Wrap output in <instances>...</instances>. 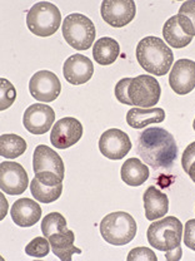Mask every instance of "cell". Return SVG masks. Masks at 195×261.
Instances as JSON below:
<instances>
[{
  "mask_svg": "<svg viewBox=\"0 0 195 261\" xmlns=\"http://www.w3.org/2000/svg\"><path fill=\"white\" fill-rule=\"evenodd\" d=\"M137 152L154 170H167L177 160L178 146L172 133L160 127H153L140 133Z\"/></svg>",
  "mask_w": 195,
  "mask_h": 261,
  "instance_id": "1",
  "label": "cell"
},
{
  "mask_svg": "<svg viewBox=\"0 0 195 261\" xmlns=\"http://www.w3.org/2000/svg\"><path fill=\"white\" fill-rule=\"evenodd\" d=\"M137 59L140 67L150 74L165 75L174 62L173 50L165 44L164 40L156 37H145L138 43Z\"/></svg>",
  "mask_w": 195,
  "mask_h": 261,
  "instance_id": "2",
  "label": "cell"
},
{
  "mask_svg": "<svg viewBox=\"0 0 195 261\" xmlns=\"http://www.w3.org/2000/svg\"><path fill=\"white\" fill-rule=\"evenodd\" d=\"M184 228L180 220L174 216H168L159 221L151 222L148 228L146 238L151 247L159 251L168 252L181 247V238Z\"/></svg>",
  "mask_w": 195,
  "mask_h": 261,
  "instance_id": "3",
  "label": "cell"
},
{
  "mask_svg": "<svg viewBox=\"0 0 195 261\" xmlns=\"http://www.w3.org/2000/svg\"><path fill=\"white\" fill-rule=\"evenodd\" d=\"M138 231L137 221L132 215L116 211L107 215L100 222V233L108 244L123 246L135 238Z\"/></svg>",
  "mask_w": 195,
  "mask_h": 261,
  "instance_id": "4",
  "label": "cell"
},
{
  "mask_svg": "<svg viewBox=\"0 0 195 261\" xmlns=\"http://www.w3.org/2000/svg\"><path fill=\"white\" fill-rule=\"evenodd\" d=\"M61 23L60 10L55 4L40 2L32 5L26 15V25L38 37H50L55 34Z\"/></svg>",
  "mask_w": 195,
  "mask_h": 261,
  "instance_id": "5",
  "label": "cell"
},
{
  "mask_svg": "<svg viewBox=\"0 0 195 261\" xmlns=\"http://www.w3.org/2000/svg\"><path fill=\"white\" fill-rule=\"evenodd\" d=\"M95 25L88 16L74 13L65 16L63 37L75 50H88L95 40Z\"/></svg>",
  "mask_w": 195,
  "mask_h": 261,
  "instance_id": "6",
  "label": "cell"
},
{
  "mask_svg": "<svg viewBox=\"0 0 195 261\" xmlns=\"http://www.w3.org/2000/svg\"><path fill=\"white\" fill-rule=\"evenodd\" d=\"M128 94L135 107L153 108L160 99L161 88L155 78L142 74L130 82Z\"/></svg>",
  "mask_w": 195,
  "mask_h": 261,
  "instance_id": "7",
  "label": "cell"
},
{
  "mask_svg": "<svg viewBox=\"0 0 195 261\" xmlns=\"http://www.w3.org/2000/svg\"><path fill=\"white\" fill-rule=\"evenodd\" d=\"M162 35L164 39L170 47L173 48H185L193 40L195 31L194 25L185 15L178 14L165 21L162 27Z\"/></svg>",
  "mask_w": 195,
  "mask_h": 261,
  "instance_id": "8",
  "label": "cell"
},
{
  "mask_svg": "<svg viewBox=\"0 0 195 261\" xmlns=\"http://www.w3.org/2000/svg\"><path fill=\"white\" fill-rule=\"evenodd\" d=\"M100 14L109 25L123 28L134 20L137 5L133 0H104L100 7Z\"/></svg>",
  "mask_w": 195,
  "mask_h": 261,
  "instance_id": "9",
  "label": "cell"
},
{
  "mask_svg": "<svg viewBox=\"0 0 195 261\" xmlns=\"http://www.w3.org/2000/svg\"><path fill=\"white\" fill-rule=\"evenodd\" d=\"M32 197L43 203L58 200L63 192V179L54 172H38L30 182Z\"/></svg>",
  "mask_w": 195,
  "mask_h": 261,
  "instance_id": "10",
  "label": "cell"
},
{
  "mask_svg": "<svg viewBox=\"0 0 195 261\" xmlns=\"http://www.w3.org/2000/svg\"><path fill=\"white\" fill-rule=\"evenodd\" d=\"M29 185L28 173L20 163L5 161L0 163V189L8 195H21Z\"/></svg>",
  "mask_w": 195,
  "mask_h": 261,
  "instance_id": "11",
  "label": "cell"
},
{
  "mask_svg": "<svg viewBox=\"0 0 195 261\" xmlns=\"http://www.w3.org/2000/svg\"><path fill=\"white\" fill-rule=\"evenodd\" d=\"M29 91L32 98L40 102H53L61 92V83L59 78L49 70H39L29 82Z\"/></svg>",
  "mask_w": 195,
  "mask_h": 261,
  "instance_id": "12",
  "label": "cell"
},
{
  "mask_svg": "<svg viewBox=\"0 0 195 261\" xmlns=\"http://www.w3.org/2000/svg\"><path fill=\"white\" fill-rule=\"evenodd\" d=\"M83 136V124L73 117H65L55 122L50 133V142L55 148L65 149L74 146Z\"/></svg>",
  "mask_w": 195,
  "mask_h": 261,
  "instance_id": "13",
  "label": "cell"
},
{
  "mask_svg": "<svg viewBox=\"0 0 195 261\" xmlns=\"http://www.w3.org/2000/svg\"><path fill=\"white\" fill-rule=\"evenodd\" d=\"M130 149H132V141L124 130L110 128L100 136L99 151L107 159L118 161L124 159Z\"/></svg>",
  "mask_w": 195,
  "mask_h": 261,
  "instance_id": "14",
  "label": "cell"
},
{
  "mask_svg": "<svg viewBox=\"0 0 195 261\" xmlns=\"http://www.w3.org/2000/svg\"><path fill=\"white\" fill-rule=\"evenodd\" d=\"M55 122V112L45 103H35L24 112L23 124L32 135H44Z\"/></svg>",
  "mask_w": 195,
  "mask_h": 261,
  "instance_id": "15",
  "label": "cell"
},
{
  "mask_svg": "<svg viewBox=\"0 0 195 261\" xmlns=\"http://www.w3.org/2000/svg\"><path fill=\"white\" fill-rule=\"evenodd\" d=\"M169 84L177 94L184 96L195 88V62L179 59L173 65L169 74Z\"/></svg>",
  "mask_w": 195,
  "mask_h": 261,
  "instance_id": "16",
  "label": "cell"
},
{
  "mask_svg": "<svg viewBox=\"0 0 195 261\" xmlns=\"http://www.w3.org/2000/svg\"><path fill=\"white\" fill-rule=\"evenodd\" d=\"M63 74L65 81L74 86L86 83L94 74L93 62L83 54H74L65 61Z\"/></svg>",
  "mask_w": 195,
  "mask_h": 261,
  "instance_id": "17",
  "label": "cell"
},
{
  "mask_svg": "<svg viewBox=\"0 0 195 261\" xmlns=\"http://www.w3.org/2000/svg\"><path fill=\"white\" fill-rule=\"evenodd\" d=\"M34 172H54L64 179L65 167L61 157L54 149L45 145H39L32 154Z\"/></svg>",
  "mask_w": 195,
  "mask_h": 261,
  "instance_id": "18",
  "label": "cell"
},
{
  "mask_svg": "<svg viewBox=\"0 0 195 261\" xmlns=\"http://www.w3.org/2000/svg\"><path fill=\"white\" fill-rule=\"evenodd\" d=\"M10 215L15 225L20 227H30L34 226L42 217V207L37 202V200L20 198L14 202L10 210Z\"/></svg>",
  "mask_w": 195,
  "mask_h": 261,
  "instance_id": "19",
  "label": "cell"
},
{
  "mask_svg": "<svg viewBox=\"0 0 195 261\" xmlns=\"http://www.w3.org/2000/svg\"><path fill=\"white\" fill-rule=\"evenodd\" d=\"M144 201L145 217L149 221H155L161 219L169 211V198L167 194L161 192L155 186H150L146 189L143 196Z\"/></svg>",
  "mask_w": 195,
  "mask_h": 261,
  "instance_id": "20",
  "label": "cell"
},
{
  "mask_svg": "<svg viewBox=\"0 0 195 261\" xmlns=\"http://www.w3.org/2000/svg\"><path fill=\"white\" fill-rule=\"evenodd\" d=\"M49 243H50L51 251L55 256L63 261L72 260L73 254H81V250L75 247V235L72 230L67 228V230L60 231V232L53 233L48 238Z\"/></svg>",
  "mask_w": 195,
  "mask_h": 261,
  "instance_id": "21",
  "label": "cell"
},
{
  "mask_svg": "<svg viewBox=\"0 0 195 261\" xmlns=\"http://www.w3.org/2000/svg\"><path fill=\"white\" fill-rule=\"evenodd\" d=\"M165 119V111L161 108L134 107L126 113V123L135 129L145 128L148 124L159 123Z\"/></svg>",
  "mask_w": 195,
  "mask_h": 261,
  "instance_id": "22",
  "label": "cell"
},
{
  "mask_svg": "<svg viewBox=\"0 0 195 261\" xmlns=\"http://www.w3.org/2000/svg\"><path fill=\"white\" fill-rule=\"evenodd\" d=\"M121 179L126 185L137 187L143 185L149 178V168L144 162L132 157L123 163L120 170Z\"/></svg>",
  "mask_w": 195,
  "mask_h": 261,
  "instance_id": "23",
  "label": "cell"
},
{
  "mask_svg": "<svg viewBox=\"0 0 195 261\" xmlns=\"http://www.w3.org/2000/svg\"><path fill=\"white\" fill-rule=\"evenodd\" d=\"M120 47L115 39L109 37L100 38L93 47V57L100 65H110L118 59Z\"/></svg>",
  "mask_w": 195,
  "mask_h": 261,
  "instance_id": "24",
  "label": "cell"
},
{
  "mask_svg": "<svg viewBox=\"0 0 195 261\" xmlns=\"http://www.w3.org/2000/svg\"><path fill=\"white\" fill-rule=\"evenodd\" d=\"M26 141L18 135H3L0 137V154L4 159H16L26 151Z\"/></svg>",
  "mask_w": 195,
  "mask_h": 261,
  "instance_id": "25",
  "label": "cell"
},
{
  "mask_svg": "<svg viewBox=\"0 0 195 261\" xmlns=\"http://www.w3.org/2000/svg\"><path fill=\"white\" fill-rule=\"evenodd\" d=\"M50 243L47 238H35L25 246V254L32 257H44L50 251Z\"/></svg>",
  "mask_w": 195,
  "mask_h": 261,
  "instance_id": "26",
  "label": "cell"
},
{
  "mask_svg": "<svg viewBox=\"0 0 195 261\" xmlns=\"http://www.w3.org/2000/svg\"><path fill=\"white\" fill-rule=\"evenodd\" d=\"M16 98L15 87L9 81L0 80V111H5L14 103Z\"/></svg>",
  "mask_w": 195,
  "mask_h": 261,
  "instance_id": "27",
  "label": "cell"
},
{
  "mask_svg": "<svg viewBox=\"0 0 195 261\" xmlns=\"http://www.w3.org/2000/svg\"><path fill=\"white\" fill-rule=\"evenodd\" d=\"M133 78H123L116 83L115 89H114V93H115L116 99L119 100L120 103L126 106H133V102L130 100L129 94H128V89H129V84L132 82Z\"/></svg>",
  "mask_w": 195,
  "mask_h": 261,
  "instance_id": "28",
  "label": "cell"
},
{
  "mask_svg": "<svg viewBox=\"0 0 195 261\" xmlns=\"http://www.w3.org/2000/svg\"><path fill=\"white\" fill-rule=\"evenodd\" d=\"M128 261H156L158 257H156L155 252L153 250L148 249V247H135L132 251L129 252L128 257H126Z\"/></svg>",
  "mask_w": 195,
  "mask_h": 261,
  "instance_id": "29",
  "label": "cell"
},
{
  "mask_svg": "<svg viewBox=\"0 0 195 261\" xmlns=\"http://www.w3.org/2000/svg\"><path fill=\"white\" fill-rule=\"evenodd\" d=\"M184 244L186 247L195 251V220H189L185 224V230H184Z\"/></svg>",
  "mask_w": 195,
  "mask_h": 261,
  "instance_id": "30",
  "label": "cell"
},
{
  "mask_svg": "<svg viewBox=\"0 0 195 261\" xmlns=\"http://www.w3.org/2000/svg\"><path fill=\"white\" fill-rule=\"evenodd\" d=\"M195 162V142L190 143L183 152V157H181V166L183 170L188 173L190 166Z\"/></svg>",
  "mask_w": 195,
  "mask_h": 261,
  "instance_id": "31",
  "label": "cell"
},
{
  "mask_svg": "<svg viewBox=\"0 0 195 261\" xmlns=\"http://www.w3.org/2000/svg\"><path fill=\"white\" fill-rule=\"evenodd\" d=\"M179 14L185 15L193 23L195 31V0H188V2L183 3L179 9Z\"/></svg>",
  "mask_w": 195,
  "mask_h": 261,
  "instance_id": "32",
  "label": "cell"
},
{
  "mask_svg": "<svg viewBox=\"0 0 195 261\" xmlns=\"http://www.w3.org/2000/svg\"><path fill=\"white\" fill-rule=\"evenodd\" d=\"M188 175H189V177L193 179V182H195V162L190 166V168H189Z\"/></svg>",
  "mask_w": 195,
  "mask_h": 261,
  "instance_id": "33",
  "label": "cell"
},
{
  "mask_svg": "<svg viewBox=\"0 0 195 261\" xmlns=\"http://www.w3.org/2000/svg\"><path fill=\"white\" fill-rule=\"evenodd\" d=\"M193 128H194V130H195V119H194V122H193Z\"/></svg>",
  "mask_w": 195,
  "mask_h": 261,
  "instance_id": "34",
  "label": "cell"
}]
</instances>
